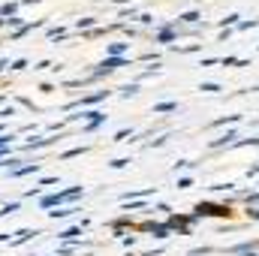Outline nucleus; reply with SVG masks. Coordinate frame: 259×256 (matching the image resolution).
Listing matches in <instances>:
<instances>
[{
	"label": "nucleus",
	"instance_id": "obj_1",
	"mask_svg": "<svg viewBox=\"0 0 259 256\" xmlns=\"http://www.w3.org/2000/svg\"><path fill=\"white\" fill-rule=\"evenodd\" d=\"M84 196V187L75 184V187H64V190H55V193H46L39 196V208L42 211H52V208H61V205H72Z\"/></svg>",
	"mask_w": 259,
	"mask_h": 256
},
{
	"label": "nucleus",
	"instance_id": "obj_2",
	"mask_svg": "<svg viewBox=\"0 0 259 256\" xmlns=\"http://www.w3.org/2000/svg\"><path fill=\"white\" fill-rule=\"evenodd\" d=\"M193 214L202 220V217H220V220H232V214H235V208L229 205V202H208V199H202V202H196L193 205Z\"/></svg>",
	"mask_w": 259,
	"mask_h": 256
},
{
	"label": "nucleus",
	"instance_id": "obj_3",
	"mask_svg": "<svg viewBox=\"0 0 259 256\" xmlns=\"http://www.w3.org/2000/svg\"><path fill=\"white\" fill-rule=\"evenodd\" d=\"M115 91H109V88H100V91H94V94H81L78 100H72V103H66L64 112H78V109H91V106H97V103H103V100H109Z\"/></svg>",
	"mask_w": 259,
	"mask_h": 256
},
{
	"label": "nucleus",
	"instance_id": "obj_4",
	"mask_svg": "<svg viewBox=\"0 0 259 256\" xmlns=\"http://www.w3.org/2000/svg\"><path fill=\"white\" fill-rule=\"evenodd\" d=\"M196 223H199V217H196L193 211H190V214H175V211H172V214L166 217V226L172 229V235H175V232H178V235H190Z\"/></svg>",
	"mask_w": 259,
	"mask_h": 256
},
{
	"label": "nucleus",
	"instance_id": "obj_5",
	"mask_svg": "<svg viewBox=\"0 0 259 256\" xmlns=\"http://www.w3.org/2000/svg\"><path fill=\"white\" fill-rule=\"evenodd\" d=\"M151 36H154V42H160V46H175L178 42V30H175V24L169 21V24H160L157 30H151Z\"/></svg>",
	"mask_w": 259,
	"mask_h": 256
},
{
	"label": "nucleus",
	"instance_id": "obj_6",
	"mask_svg": "<svg viewBox=\"0 0 259 256\" xmlns=\"http://www.w3.org/2000/svg\"><path fill=\"white\" fill-rule=\"evenodd\" d=\"M241 136H238V130H226L220 139H211L208 142V151H220V148H235V142H238Z\"/></svg>",
	"mask_w": 259,
	"mask_h": 256
},
{
	"label": "nucleus",
	"instance_id": "obj_7",
	"mask_svg": "<svg viewBox=\"0 0 259 256\" xmlns=\"http://www.w3.org/2000/svg\"><path fill=\"white\" fill-rule=\"evenodd\" d=\"M172 24H178V27H196V24H205V21H202V12H199V9H187V12H181L178 21H172Z\"/></svg>",
	"mask_w": 259,
	"mask_h": 256
},
{
	"label": "nucleus",
	"instance_id": "obj_8",
	"mask_svg": "<svg viewBox=\"0 0 259 256\" xmlns=\"http://www.w3.org/2000/svg\"><path fill=\"white\" fill-rule=\"evenodd\" d=\"M106 58H133L130 55V42H109L106 46Z\"/></svg>",
	"mask_w": 259,
	"mask_h": 256
},
{
	"label": "nucleus",
	"instance_id": "obj_9",
	"mask_svg": "<svg viewBox=\"0 0 259 256\" xmlns=\"http://www.w3.org/2000/svg\"><path fill=\"white\" fill-rule=\"evenodd\" d=\"M78 33H88V30H94V27H100V18L97 15H84V18H75V24H72Z\"/></svg>",
	"mask_w": 259,
	"mask_h": 256
},
{
	"label": "nucleus",
	"instance_id": "obj_10",
	"mask_svg": "<svg viewBox=\"0 0 259 256\" xmlns=\"http://www.w3.org/2000/svg\"><path fill=\"white\" fill-rule=\"evenodd\" d=\"M12 235H15V238H12L9 244H12V247H18V244L33 241V238H36V235H42V232H36V229H18V232H12Z\"/></svg>",
	"mask_w": 259,
	"mask_h": 256
},
{
	"label": "nucleus",
	"instance_id": "obj_11",
	"mask_svg": "<svg viewBox=\"0 0 259 256\" xmlns=\"http://www.w3.org/2000/svg\"><path fill=\"white\" fill-rule=\"evenodd\" d=\"M78 208L75 205H61V208H52V211H46L49 214V220H66V217H72Z\"/></svg>",
	"mask_w": 259,
	"mask_h": 256
},
{
	"label": "nucleus",
	"instance_id": "obj_12",
	"mask_svg": "<svg viewBox=\"0 0 259 256\" xmlns=\"http://www.w3.org/2000/svg\"><path fill=\"white\" fill-rule=\"evenodd\" d=\"M151 196H154V187H139V190L121 193V202H133V199H151Z\"/></svg>",
	"mask_w": 259,
	"mask_h": 256
},
{
	"label": "nucleus",
	"instance_id": "obj_13",
	"mask_svg": "<svg viewBox=\"0 0 259 256\" xmlns=\"http://www.w3.org/2000/svg\"><path fill=\"white\" fill-rule=\"evenodd\" d=\"M81 232H84V229L75 223V226H69V229H64V232H58V241H61V244H69V241H75Z\"/></svg>",
	"mask_w": 259,
	"mask_h": 256
},
{
	"label": "nucleus",
	"instance_id": "obj_14",
	"mask_svg": "<svg viewBox=\"0 0 259 256\" xmlns=\"http://www.w3.org/2000/svg\"><path fill=\"white\" fill-rule=\"evenodd\" d=\"M36 172H39V163H36V160H30V163H24L21 169L9 172V178H24V175H36Z\"/></svg>",
	"mask_w": 259,
	"mask_h": 256
},
{
	"label": "nucleus",
	"instance_id": "obj_15",
	"mask_svg": "<svg viewBox=\"0 0 259 256\" xmlns=\"http://www.w3.org/2000/svg\"><path fill=\"white\" fill-rule=\"evenodd\" d=\"M18 9H21V0H6V3H0V18H12V15H18Z\"/></svg>",
	"mask_w": 259,
	"mask_h": 256
},
{
	"label": "nucleus",
	"instance_id": "obj_16",
	"mask_svg": "<svg viewBox=\"0 0 259 256\" xmlns=\"http://www.w3.org/2000/svg\"><path fill=\"white\" fill-rule=\"evenodd\" d=\"M148 235H151V238H157V241H166V238H172V229H169L166 223H160V220H157V226H154Z\"/></svg>",
	"mask_w": 259,
	"mask_h": 256
},
{
	"label": "nucleus",
	"instance_id": "obj_17",
	"mask_svg": "<svg viewBox=\"0 0 259 256\" xmlns=\"http://www.w3.org/2000/svg\"><path fill=\"white\" fill-rule=\"evenodd\" d=\"M118 97H121V100H133V97H139V81L121 84V88H118Z\"/></svg>",
	"mask_w": 259,
	"mask_h": 256
},
{
	"label": "nucleus",
	"instance_id": "obj_18",
	"mask_svg": "<svg viewBox=\"0 0 259 256\" xmlns=\"http://www.w3.org/2000/svg\"><path fill=\"white\" fill-rule=\"evenodd\" d=\"M46 39H58V42L66 39V27H61V24H58V27H55V24H49V27H46Z\"/></svg>",
	"mask_w": 259,
	"mask_h": 256
},
{
	"label": "nucleus",
	"instance_id": "obj_19",
	"mask_svg": "<svg viewBox=\"0 0 259 256\" xmlns=\"http://www.w3.org/2000/svg\"><path fill=\"white\" fill-rule=\"evenodd\" d=\"M241 118H244V115H226V118H217V121H211L208 127H211V130H217V127H226V124H238Z\"/></svg>",
	"mask_w": 259,
	"mask_h": 256
},
{
	"label": "nucleus",
	"instance_id": "obj_20",
	"mask_svg": "<svg viewBox=\"0 0 259 256\" xmlns=\"http://www.w3.org/2000/svg\"><path fill=\"white\" fill-rule=\"evenodd\" d=\"M163 72V66L160 64H154V66H148V69H142L139 75H136V81H145V78H154V75H160Z\"/></svg>",
	"mask_w": 259,
	"mask_h": 256
},
{
	"label": "nucleus",
	"instance_id": "obj_21",
	"mask_svg": "<svg viewBox=\"0 0 259 256\" xmlns=\"http://www.w3.org/2000/svg\"><path fill=\"white\" fill-rule=\"evenodd\" d=\"M172 52H178V55H196V52H202V46L199 42H190V46H172Z\"/></svg>",
	"mask_w": 259,
	"mask_h": 256
},
{
	"label": "nucleus",
	"instance_id": "obj_22",
	"mask_svg": "<svg viewBox=\"0 0 259 256\" xmlns=\"http://www.w3.org/2000/svg\"><path fill=\"white\" fill-rule=\"evenodd\" d=\"M166 112H178V103L169 100V103H157L154 106V115H166Z\"/></svg>",
	"mask_w": 259,
	"mask_h": 256
},
{
	"label": "nucleus",
	"instance_id": "obj_23",
	"mask_svg": "<svg viewBox=\"0 0 259 256\" xmlns=\"http://www.w3.org/2000/svg\"><path fill=\"white\" fill-rule=\"evenodd\" d=\"M18 208H21V202H18V199H12V202H3V205H0V217H9V214H15Z\"/></svg>",
	"mask_w": 259,
	"mask_h": 256
},
{
	"label": "nucleus",
	"instance_id": "obj_24",
	"mask_svg": "<svg viewBox=\"0 0 259 256\" xmlns=\"http://www.w3.org/2000/svg\"><path fill=\"white\" fill-rule=\"evenodd\" d=\"M91 151V145H78V148H69V151H64L61 154V160H69V157H81V154H88Z\"/></svg>",
	"mask_w": 259,
	"mask_h": 256
},
{
	"label": "nucleus",
	"instance_id": "obj_25",
	"mask_svg": "<svg viewBox=\"0 0 259 256\" xmlns=\"http://www.w3.org/2000/svg\"><path fill=\"white\" fill-rule=\"evenodd\" d=\"M235 148H259V136H247V139H238L235 142ZM232 148V151H235Z\"/></svg>",
	"mask_w": 259,
	"mask_h": 256
},
{
	"label": "nucleus",
	"instance_id": "obj_26",
	"mask_svg": "<svg viewBox=\"0 0 259 256\" xmlns=\"http://www.w3.org/2000/svg\"><path fill=\"white\" fill-rule=\"evenodd\" d=\"M211 190H214V193H235L238 187H235L232 181H226V184H223V181H217V184H211Z\"/></svg>",
	"mask_w": 259,
	"mask_h": 256
},
{
	"label": "nucleus",
	"instance_id": "obj_27",
	"mask_svg": "<svg viewBox=\"0 0 259 256\" xmlns=\"http://www.w3.org/2000/svg\"><path fill=\"white\" fill-rule=\"evenodd\" d=\"M130 163H133V157H115V160H109V169H127Z\"/></svg>",
	"mask_w": 259,
	"mask_h": 256
},
{
	"label": "nucleus",
	"instance_id": "obj_28",
	"mask_svg": "<svg viewBox=\"0 0 259 256\" xmlns=\"http://www.w3.org/2000/svg\"><path fill=\"white\" fill-rule=\"evenodd\" d=\"M217 250V247H211V244H202V247H193V250H187V256H211Z\"/></svg>",
	"mask_w": 259,
	"mask_h": 256
},
{
	"label": "nucleus",
	"instance_id": "obj_29",
	"mask_svg": "<svg viewBox=\"0 0 259 256\" xmlns=\"http://www.w3.org/2000/svg\"><path fill=\"white\" fill-rule=\"evenodd\" d=\"M199 91H202V94H220L223 88H220L217 81H202V84H199Z\"/></svg>",
	"mask_w": 259,
	"mask_h": 256
},
{
	"label": "nucleus",
	"instance_id": "obj_30",
	"mask_svg": "<svg viewBox=\"0 0 259 256\" xmlns=\"http://www.w3.org/2000/svg\"><path fill=\"white\" fill-rule=\"evenodd\" d=\"M253 27H259V18H241V24H238L235 30H241V33H244V30H253Z\"/></svg>",
	"mask_w": 259,
	"mask_h": 256
},
{
	"label": "nucleus",
	"instance_id": "obj_31",
	"mask_svg": "<svg viewBox=\"0 0 259 256\" xmlns=\"http://www.w3.org/2000/svg\"><path fill=\"white\" fill-rule=\"evenodd\" d=\"M133 136H136V133H133V130L130 127H124V130H118V133H115V139H112V142H133Z\"/></svg>",
	"mask_w": 259,
	"mask_h": 256
},
{
	"label": "nucleus",
	"instance_id": "obj_32",
	"mask_svg": "<svg viewBox=\"0 0 259 256\" xmlns=\"http://www.w3.org/2000/svg\"><path fill=\"white\" fill-rule=\"evenodd\" d=\"M136 24H142V27H151V24H154V15H151V12H139Z\"/></svg>",
	"mask_w": 259,
	"mask_h": 256
},
{
	"label": "nucleus",
	"instance_id": "obj_33",
	"mask_svg": "<svg viewBox=\"0 0 259 256\" xmlns=\"http://www.w3.org/2000/svg\"><path fill=\"white\" fill-rule=\"evenodd\" d=\"M154 226H157V220H142V223H136L133 229H136V232H151Z\"/></svg>",
	"mask_w": 259,
	"mask_h": 256
},
{
	"label": "nucleus",
	"instance_id": "obj_34",
	"mask_svg": "<svg viewBox=\"0 0 259 256\" xmlns=\"http://www.w3.org/2000/svg\"><path fill=\"white\" fill-rule=\"evenodd\" d=\"M21 69H27V58H15L9 64V72H21Z\"/></svg>",
	"mask_w": 259,
	"mask_h": 256
},
{
	"label": "nucleus",
	"instance_id": "obj_35",
	"mask_svg": "<svg viewBox=\"0 0 259 256\" xmlns=\"http://www.w3.org/2000/svg\"><path fill=\"white\" fill-rule=\"evenodd\" d=\"M196 163L193 160H178V163H175V166H172V172H175V175H178V172H184V169H193Z\"/></svg>",
	"mask_w": 259,
	"mask_h": 256
},
{
	"label": "nucleus",
	"instance_id": "obj_36",
	"mask_svg": "<svg viewBox=\"0 0 259 256\" xmlns=\"http://www.w3.org/2000/svg\"><path fill=\"white\" fill-rule=\"evenodd\" d=\"M166 142H169V133H163V136H157V139H151V142H148V148H163Z\"/></svg>",
	"mask_w": 259,
	"mask_h": 256
},
{
	"label": "nucleus",
	"instance_id": "obj_37",
	"mask_svg": "<svg viewBox=\"0 0 259 256\" xmlns=\"http://www.w3.org/2000/svg\"><path fill=\"white\" fill-rule=\"evenodd\" d=\"M244 217H247L250 223H259V208H244Z\"/></svg>",
	"mask_w": 259,
	"mask_h": 256
},
{
	"label": "nucleus",
	"instance_id": "obj_38",
	"mask_svg": "<svg viewBox=\"0 0 259 256\" xmlns=\"http://www.w3.org/2000/svg\"><path fill=\"white\" fill-rule=\"evenodd\" d=\"M49 184H58V175H46V178L36 181V187H49Z\"/></svg>",
	"mask_w": 259,
	"mask_h": 256
},
{
	"label": "nucleus",
	"instance_id": "obj_39",
	"mask_svg": "<svg viewBox=\"0 0 259 256\" xmlns=\"http://www.w3.org/2000/svg\"><path fill=\"white\" fill-rule=\"evenodd\" d=\"M190 187H193V178H190V175L178 178V190H190Z\"/></svg>",
	"mask_w": 259,
	"mask_h": 256
},
{
	"label": "nucleus",
	"instance_id": "obj_40",
	"mask_svg": "<svg viewBox=\"0 0 259 256\" xmlns=\"http://www.w3.org/2000/svg\"><path fill=\"white\" fill-rule=\"evenodd\" d=\"M33 69H36V72H46V69H55V64H52V61H36Z\"/></svg>",
	"mask_w": 259,
	"mask_h": 256
},
{
	"label": "nucleus",
	"instance_id": "obj_41",
	"mask_svg": "<svg viewBox=\"0 0 259 256\" xmlns=\"http://www.w3.org/2000/svg\"><path fill=\"white\" fill-rule=\"evenodd\" d=\"M244 175H247L250 181H259V163H253V166H250V169H247Z\"/></svg>",
	"mask_w": 259,
	"mask_h": 256
},
{
	"label": "nucleus",
	"instance_id": "obj_42",
	"mask_svg": "<svg viewBox=\"0 0 259 256\" xmlns=\"http://www.w3.org/2000/svg\"><path fill=\"white\" fill-rule=\"evenodd\" d=\"M238 64V58L235 55H226V58H220V66H235Z\"/></svg>",
	"mask_w": 259,
	"mask_h": 256
},
{
	"label": "nucleus",
	"instance_id": "obj_43",
	"mask_svg": "<svg viewBox=\"0 0 259 256\" xmlns=\"http://www.w3.org/2000/svg\"><path fill=\"white\" fill-rule=\"evenodd\" d=\"M154 211H163V214H166V217H169V214H172V208H169V205H166V202H157V205H154Z\"/></svg>",
	"mask_w": 259,
	"mask_h": 256
},
{
	"label": "nucleus",
	"instance_id": "obj_44",
	"mask_svg": "<svg viewBox=\"0 0 259 256\" xmlns=\"http://www.w3.org/2000/svg\"><path fill=\"white\" fill-rule=\"evenodd\" d=\"M121 244H124V247H133V244H136V235H124Z\"/></svg>",
	"mask_w": 259,
	"mask_h": 256
},
{
	"label": "nucleus",
	"instance_id": "obj_45",
	"mask_svg": "<svg viewBox=\"0 0 259 256\" xmlns=\"http://www.w3.org/2000/svg\"><path fill=\"white\" fill-rule=\"evenodd\" d=\"M214 64H220V58H202V66H214Z\"/></svg>",
	"mask_w": 259,
	"mask_h": 256
},
{
	"label": "nucleus",
	"instance_id": "obj_46",
	"mask_svg": "<svg viewBox=\"0 0 259 256\" xmlns=\"http://www.w3.org/2000/svg\"><path fill=\"white\" fill-rule=\"evenodd\" d=\"M39 91H42V94H52V91H55V84H49V81H42V84H39Z\"/></svg>",
	"mask_w": 259,
	"mask_h": 256
},
{
	"label": "nucleus",
	"instance_id": "obj_47",
	"mask_svg": "<svg viewBox=\"0 0 259 256\" xmlns=\"http://www.w3.org/2000/svg\"><path fill=\"white\" fill-rule=\"evenodd\" d=\"M9 235H12V232H0V244H3V241H12Z\"/></svg>",
	"mask_w": 259,
	"mask_h": 256
},
{
	"label": "nucleus",
	"instance_id": "obj_48",
	"mask_svg": "<svg viewBox=\"0 0 259 256\" xmlns=\"http://www.w3.org/2000/svg\"><path fill=\"white\" fill-rule=\"evenodd\" d=\"M30 3H42V0H21V6H30Z\"/></svg>",
	"mask_w": 259,
	"mask_h": 256
},
{
	"label": "nucleus",
	"instance_id": "obj_49",
	"mask_svg": "<svg viewBox=\"0 0 259 256\" xmlns=\"http://www.w3.org/2000/svg\"><path fill=\"white\" fill-rule=\"evenodd\" d=\"M0 133H6V124H3V121H0Z\"/></svg>",
	"mask_w": 259,
	"mask_h": 256
},
{
	"label": "nucleus",
	"instance_id": "obj_50",
	"mask_svg": "<svg viewBox=\"0 0 259 256\" xmlns=\"http://www.w3.org/2000/svg\"><path fill=\"white\" fill-rule=\"evenodd\" d=\"M3 27H6V21H3V18H0V30H3Z\"/></svg>",
	"mask_w": 259,
	"mask_h": 256
},
{
	"label": "nucleus",
	"instance_id": "obj_51",
	"mask_svg": "<svg viewBox=\"0 0 259 256\" xmlns=\"http://www.w3.org/2000/svg\"><path fill=\"white\" fill-rule=\"evenodd\" d=\"M0 169H3V160H0Z\"/></svg>",
	"mask_w": 259,
	"mask_h": 256
},
{
	"label": "nucleus",
	"instance_id": "obj_52",
	"mask_svg": "<svg viewBox=\"0 0 259 256\" xmlns=\"http://www.w3.org/2000/svg\"><path fill=\"white\" fill-rule=\"evenodd\" d=\"M0 46H3V39H0Z\"/></svg>",
	"mask_w": 259,
	"mask_h": 256
}]
</instances>
